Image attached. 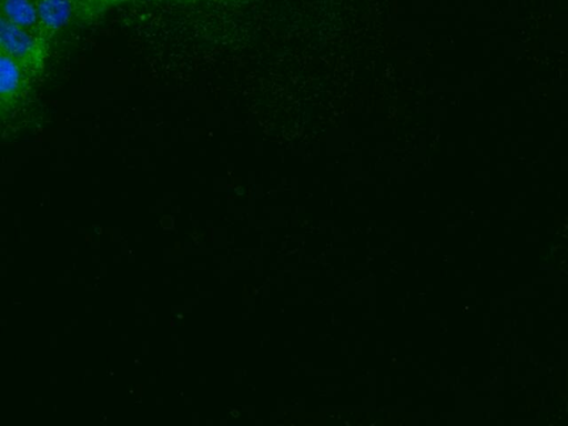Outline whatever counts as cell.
<instances>
[{
    "label": "cell",
    "instance_id": "1",
    "mask_svg": "<svg viewBox=\"0 0 568 426\" xmlns=\"http://www.w3.org/2000/svg\"><path fill=\"white\" fill-rule=\"evenodd\" d=\"M0 52L16 61L33 78L42 72L48 54V40L0 18Z\"/></svg>",
    "mask_w": 568,
    "mask_h": 426
},
{
    "label": "cell",
    "instance_id": "2",
    "mask_svg": "<svg viewBox=\"0 0 568 426\" xmlns=\"http://www.w3.org/2000/svg\"><path fill=\"white\" fill-rule=\"evenodd\" d=\"M31 75L10 55L0 52V102L2 115L13 109L29 88Z\"/></svg>",
    "mask_w": 568,
    "mask_h": 426
},
{
    "label": "cell",
    "instance_id": "3",
    "mask_svg": "<svg viewBox=\"0 0 568 426\" xmlns=\"http://www.w3.org/2000/svg\"><path fill=\"white\" fill-rule=\"evenodd\" d=\"M38 36L49 40L64 28L75 13L72 0H36Z\"/></svg>",
    "mask_w": 568,
    "mask_h": 426
},
{
    "label": "cell",
    "instance_id": "4",
    "mask_svg": "<svg viewBox=\"0 0 568 426\" xmlns=\"http://www.w3.org/2000/svg\"><path fill=\"white\" fill-rule=\"evenodd\" d=\"M1 17L38 36L36 0H1Z\"/></svg>",
    "mask_w": 568,
    "mask_h": 426
},
{
    "label": "cell",
    "instance_id": "5",
    "mask_svg": "<svg viewBox=\"0 0 568 426\" xmlns=\"http://www.w3.org/2000/svg\"><path fill=\"white\" fill-rule=\"evenodd\" d=\"M125 1L126 0H80L75 7V13L87 19L100 14L103 11Z\"/></svg>",
    "mask_w": 568,
    "mask_h": 426
},
{
    "label": "cell",
    "instance_id": "6",
    "mask_svg": "<svg viewBox=\"0 0 568 426\" xmlns=\"http://www.w3.org/2000/svg\"><path fill=\"white\" fill-rule=\"evenodd\" d=\"M73 4H74V9L75 7L78 6V3L80 2V0H72Z\"/></svg>",
    "mask_w": 568,
    "mask_h": 426
}]
</instances>
